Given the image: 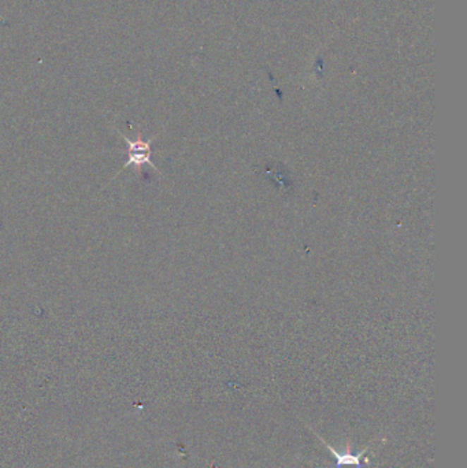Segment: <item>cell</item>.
Masks as SVG:
<instances>
[{
	"label": "cell",
	"instance_id": "obj_1",
	"mask_svg": "<svg viewBox=\"0 0 467 468\" xmlns=\"http://www.w3.org/2000/svg\"><path fill=\"white\" fill-rule=\"evenodd\" d=\"M121 136V139L125 141L128 144V151H126V155H128V162L123 164L122 170H126L129 167H135V170L139 173L140 171L141 167L144 164H150L152 168H157V166L152 164L151 161V154H152V148H151V144L154 139H150V140H145L142 136H141L140 132L138 133L136 139H128L126 136H123L119 130H117ZM121 170V171H122ZM119 171V173H121ZM118 173V174H119Z\"/></svg>",
	"mask_w": 467,
	"mask_h": 468
},
{
	"label": "cell",
	"instance_id": "obj_2",
	"mask_svg": "<svg viewBox=\"0 0 467 468\" xmlns=\"http://www.w3.org/2000/svg\"><path fill=\"white\" fill-rule=\"evenodd\" d=\"M337 468H341V467H337ZM355 468H360V467H355Z\"/></svg>",
	"mask_w": 467,
	"mask_h": 468
}]
</instances>
